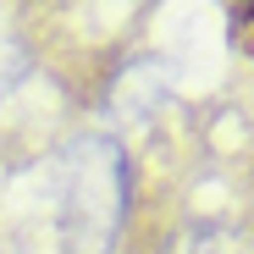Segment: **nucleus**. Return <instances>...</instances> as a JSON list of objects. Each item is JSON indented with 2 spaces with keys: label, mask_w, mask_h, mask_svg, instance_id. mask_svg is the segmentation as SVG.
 I'll return each instance as SVG.
<instances>
[{
  "label": "nucleus",
  "mask_w": 254,
  "mask_h": 254,
  "mask_svg": "<svg viewBox=\"0 0 254 254\" xmlns=\"http://www.w3.org/2000/svg\"><path fill=\"white\" fill-rule=\"evenodd\" d=\"M127 216V160L111 138H77L61 155V232L72 254H111Z\"/></svg>",
  "instance_id": "1"
},
{
  "label": "nucleus",
  "mask_w": 254,
  "mask_h": 254,
  "mask_svg": "<svg viewBox=\"0 0 254 254\" xmlns=\"http://www.w3.org/2000/svg\"><path fill=\"white\" fill-rule=\"evenodd\" d=\"M232 45L243 56H254V6H238L232 11Z\"/></svg>",
  "instance_id": "3"
},
{
  "label": "nucleus",
  "mask_w": 254,
  "mask_h": 254,
  "mask_svg": "<svg viewBox=\"0 0 254 254\" xmlns=\"http://www.w3.org/2000/svg\"><path fill=\"white\" fill-rule=\"evenodd\" d=\"M160 254H254V243H249L243 232H232V227H210V221H199V227L172 232V238L160 243Z\"/></svg>",
  "instance_id": "2"
}]
</instances>
